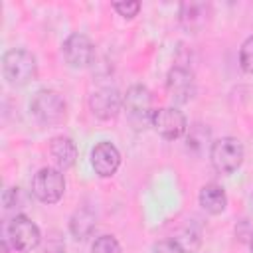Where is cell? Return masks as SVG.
Wrapping results in <instances>:
<instances>
[{"label": "cell", "instance_id": "cell-1", "mask_svg": "<svg viewBox=\"0 0 253 253\" xmlns=\"http://www.w3.org/2000/svg\"><path fill=\"white\" fill-rule=\"evenodd\" d=\"M40 227L26 215H16L8 221V225L4 227V249H8V245L16 251H32L40 245Z\"/></svg>", "mask_w": 253, "mask_h": 253}, {"label": "cell", "instance_id": "cell-2", "mask_svg": "<svg viewBox=\"0 0 253 253\" xmlns=\"http://www.w3.org/2000/svg\"><path fill=\"white\" fill-rule=\"evenodd\" d=\"M2 71L10 85H26L36 79L38 63L36 57L26 49H10L4 53Z\"/></svg>", "mask_w": 253, "mask_h": 253}, {"label": "cell", "instance_id": "cell-3", "mask_svg": "<svg viewBox=\"0 0 253 253\" xmlns=\"http://www.w3.org/2000/svg\"><path fill=\"white\" fill-rule=\"evenodd\" d=\"M123 107L126 111V117H128V123L136 128V130H142L146 128L148 125H152V115H154V109H152V97H150V91L142 85H132L125 99H123Z\"/></svg>", "mask_w": 253, "mask_h": 253}, {"label": "cell", "instance_id": "cell-4", "mask_svg": "<svg viewBox=\"0 0 253 253\" xmlns=\"http://www.w3.org/2000/svg\"><path fill=\"white\" fill-rule=\"evenodd\" d=\"M30 111L42 125H59L65 119L67 105L59 93L51 89H42L34 95Z\"/></svg>", "mask_w": 253, "mask_h": 253}, {"label": "cell", "instance_id": "cell-5", "mask_svg": "<svg viewBox=\"0 0 253 253\" xmlns=\"http://www.w3.org/2000/svg\"><path fill=\"white\" fill-rule=\"evenodd\" d=\"M211 164L221 174L235 172L243 162V144L233 136H223L211 144Z\"/></svg>", "mask_w": 253, "mask_h": 253}, {"label": "cell", "instance_id": "cell-6", "mask_svg": "<svg viewBox=\"0 0 253 253\" xmlns=\"http://www.w3.org/2000/svg\"><path fill=\"white\" fill-rule=\"evenodd\" d=\"M34 196L43 204H55L65 192V178L59 168H42L32 180Z\"/></svg>", "mask_w": 253, "mask_h": 253}, {"label": "cell", "instance_id": "cell-7", "mask_svg": "<svg viewBox=\"0 0 253 253\" xmlns=\"http://www.w3.org/2000/svg\"><path fill=\"white\" fill-rule=\"evenodd\" d=\"M152 126L156 128V132L166 138V140H176L186 132V117L174 109V107H164V109H156L152 115Z\"/></svg>", "mask_w": 253, "mask_h": 253}, {"label": "cell", "instance_id": "cell-8", "mask_svg": "<svg viewBox=\"0 0 253 253\" xmlns=\"http://www.w3.org/2000/svg\"><path fill=\"white\" fill-rule=\"evenodd\" d=\"M61 53L65 57V61L71 65V67H85L93 61V55H95V45L93 42L85 36V34H71L63 45H61Z\"/></svg>", "mask_w": 253, "mask_h": 253}, {"label": "cell", "instance_id": "cell-9", "mask_svg": "<svg viewBox=\"0 0 253 253\" xmlns=\"http://www.w3.org/2000/svg\"><path fill=\"white\" fill-rule=\"evenodd\" d=\"M166 89L172 101L176 103H188L196 95V79L194 73L182 65H176L168 71L166 77Z\"/></svg>", "mask_w": 253, "mask_h": 253}, {"label": "cell", "instance_id": "cell-10", "mask_svg": "<svg viewBox=\"0 0 253 253\" xmlns=\"http://www.w3.org/2000/svg\"><path fill=\"white\" fill-rule=\"evenodd\" d=\"M123 99L125 97H121V93L115 87H99L97 91L91 93L89 107H91L95 117H99L103 121H109V119H115L121 113Z\"/></svg>", "mask_w": 253, "mask_h": 253}, {"label": "cell", "instance_id": "cell-11", "mask_svg": "<svg viewBox=\"0 0 253 253\" xmlns=\"http://www.w3.org/2000/svg\"><path fill=\"white\" fill-rule=\"evenodd\" d=\"M91 164L95 168V174L101 178H109L119 170L121 164V154L115 144L111 142H99L91 150Z\"/></svg>", "mask_w": 253, "mask_h": 253}, {"label": "cell", "instance_id": "cell-12", "mask_svg": "<svg viewBox=\"0 0 253 253\" xmlns=\"http://www.w3.org/2000/svg\"><path fill=\"white\" fill-rule=\"evenodd\" d=\"M211 16V6L208 2H182L180 4V22L190 32H200L208 26Z\"/></svg>", "mask_w": 253, "mask_h": 253}, {"label": "cell", "instance_id": "cell-13", "mask_svg": "<svg viewBox=\"0 0 253 253\" xmlns=\"http://www.w3.org/2000/svg\"><path fill=\"white\" fill-rule=\"evenodd\" d=\"M49 154H51V158L59 170H67L75 164L77 148L69 136H55L49 142Z\"/></svg>", "mask_w": 253, "mask_h": 253}, {"label": "cell", "instance_id": "cell-14", "mask_svg": "<svg viewBox=\"0 0 253 253\" xmlns=\"http://www.w3.org/2000/svg\"><path fill=\"white\" fill-rule=\"evenodd\" d=\"M200 206L208 211V213H221L227 206V196L223 192L221 186L217 184H206L200 190Z\"/></svg>", "mask_w": 253, "mask_h": 253}, {"label": "cell", "instance_id": "cell-15", "mask_svg": "<svg viewBox=\"0 0 253 253\" xmlns=\"http://www.w3.org/2000/svg\"><path fill=\"white\" fill-rule=\"evenodd\" d=\"M170 241L182 251V253H194L200 247V233L194 227H184L178 233L170 237Z\"/></svg>", "mask_w": 253, "mask_h": 253}, {"label": "cell", "instance_id": "cell-16", "mask_svg": "<svg viewBox=\"0 0 253 253\" xmlns=\"http://www.w3.org/2000/svg\"><path fill=\"white\" fill-rule=\"evenodd\" d=\"M95 227V215L89 210H81L71 217V233L77 239H85Z\"/></svg>", "mask_w": 253, "mask_h": 253}, {"label": "cell", "instance_id": "cell-17", "mask_svg": "<svg viewBox=\"0 0 253 253\" xmlns=\"http://www.w3.org/2000/svg\"><path fill=\"white\" fill-rule=\"evenodd\" d=\"M91 253H121V245L113 235H101L95 239Z\"/></svg>", "mask_w": 253, "mask_h": 253}, {"label": "cell", "instance_id": "cell-18", "mask_svg": "<svg viewBox=\"0 0 253 253\" xmlns=\"http://www.w3.org/2000/svg\"><path fill=\"white\" fill-rule=\"evenodd\" d=\"M239 63H241L243 71L253 73V36H249L243 42V45L239 49Z\"/></svg>", "mask_w": 253, "mask_h": 253}, {"label": "cell", "instance_id": "cell-19", "mask_svg": "<svg viewBox=\"0 0 253 253\" xmlns=\"http://www.w3.org/2000/svg\"><path fill=\"white\" fill-rule=\"evenodd\" d=\"M113 8L123 16V18H134L140 10V2L136 0H126V2H115Z\"/></svg>", "mask_w": 253, "mask_h": 253}, {"label": "cell", "instance_id": "cell-20", "mask_svg": "<svg viewBox=\"0 0 253 253\" xmlns=\"http://www.w3.org/2000/svg\"><path fill=\"white\" fill-rule=\"evenodd\" d=\"M154 253H182V251L170 239H166V241H160L154 245Z\"/></svg>", "mask_w": 253, "mask_h": 253}, {"label": "cell", "instance_id": "cell-21", "mask_svg": "<svg viewBox=\"0 0 253 253\" xmlns=\"http://www.w3.org/2000/svg\"><path fill=\"white\" fill-rule=\"evenodd\" d=\"M251 249H253V239H251Z\"/></svg>", "mask_w": 253, "mask_h": 253}]
</instances>
